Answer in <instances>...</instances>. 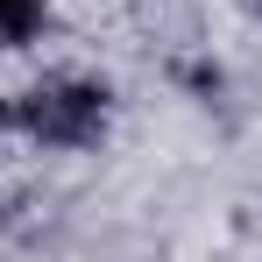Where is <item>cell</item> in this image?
I'll list each match as a JSON object with an SVG mask.
<instances>
[{
	"instance_id": "2",
	"label": "cell",
	"mask_w": 262,
	"mask_h": 262,
	"mask_svg": "<svg viewBox=\"0 0 262 262\" xmlns=\"http://www.w3.org/2000/svg\"><path fill=\"white\" fill-rule=\"evenodd\" d=\"M50 29V0H0V50H29Z\"/></svg>"
},
{
	"instance_id": "1",
	"label": "cell",
	"mask_w": 262,
	"mask_h": 262,
	"mask_svg": "<svg viewBox=\"0 0 262 262\" xmlns=\"http://www.w3.org/2000/svg\"><path fill=\"white\" fill-rule=\"evenodd\" d=\"M106 121H114V99L99 78H36L21 85L7 106H0V128L29 135L36 149H99L106 142Z\"/></svg>"
}]
</instances>
